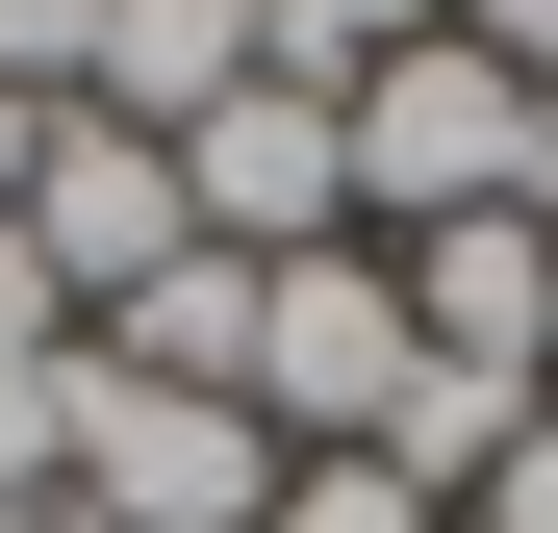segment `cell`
<instances>
[{"label": "cell", "mask_w": 558, "mask_h": 533, "mask_svg": "<svg viewBox=\"0 0 558 533\" xmlns=\"http://www.w3.org/2000/svg\"><path fill=\"white\" fill-rule=\"evenodd\" d=\"M254 533H457V508H432V483H381V458H279V508H254Z\"/></svg>", "instance_id": "11"}, {"label": "cell", "mask_w": 558, "mask_h": 533, "mask_svg": "<svg viewBox=\"0 0 558 533\" xmlns=\"http://www.w3.org/2000/svg\"><path fill=\"white\" fill-rule=\"evenodd\" d=\"M26 254L76 280V330L153 305L178 254H204V229H178V153H153V128H102V102H51V153H26Z\"/></svg>", "instance_id": "5"}, {"label": "cell", "mask_w": 558, "mask_h": 533, "mask_svg": "<svg viewBox=\"0 0 558 533\" xmlns=\"http://www.w3.org/2000/svg\"><path fill=\"white\" fill-rule=\"evenodd\" d=\"M76 355H128V381H204V407H254V254H178L153 305H102Z\"/></svg>", "instance_id": "8"}, {"label": "cell", "mask_w": 558, "mask_h": 533, "mask_svg": "<svg viewBox=\"0 0 558 533\" xmlns=\"http://www.w3.org/2000/svg\"><path fill=\"white\" fill-rule=\"evenodd\" d=\"M407 381H432V330H407V254H381V229L254 280V432H279V458H381Z\"/></svg>", "instance_id": "2"}, {"label": "cell", "mask_w": 558, "mask_h": 533, "mask_svg": "<svg viewBox=\"0 0 558 533\" xmlns=\"http://www.w3.org/2000/svg\"><path fill=\"white\" fill-rule=\"evenodd\" d=\"M51 508H102V533H254V508H279V432L204 407V381L76 355V483H51Z\"/></svg>", "instance_id": "3"}, {"label": "cell", "mask_w": 558, "mask_h": 533, "mask_svg": "<svg viewBox=\"0 0 558 533\" xmlns=\"http://www.w3.org/2000/svg\"><path fill=\"white\" fill-rule=\"evenodd\" d=\"M432 26H457V0H254V51L305 76V102H355V76H381V51H432Z\"/></svg>", "instance_id": "9"}, {"label": "cell", "mask_w": 558, "mask_h": 533, "mask_svg": "<svg viewBox=\"0 0 558 533\" xmlns=\"http://www.w3.org/2000/svg\"><path fill=\"white\" fill-rule=\"evenodd\" d=\"M102 76V0H0V102H76Z\"/></svg>", "instance_id": "12"}, {"label": "cell", "mask_w": 558, "mask_h": 533, "mask_svg": "<svg viewBox=\"0 0 558 533\" xmlns=\"http://www.w3.org/2000/svg\"><path fill=\"white\" fill-rule=\"evenodd\" d=\"M355 229H558V102H533V76H483V51H381V76H355Z\"/></svg>", "instance_id": "1"}, {"label": "cell", "mask_w": 558, "mask_h": 533, "mask_svg": "<svg viewBox=\"0 0 558 533\" xmlns=\"http://www.w3.org/2000/svg\"><path fill=\"white\" fill-rule=\"evenodd\" d=\"M432 381H558V229H407Z\"/></svg>", "instance_id": "6"}, {"label": "cell", "mask_w": 558, "mask_h": 533, "mask_svg": "<svg viewBox=\"0 0 558 533\" xmlns=\"http://www.w3.org/2000/svg\"><path fill=\"white\" fill-rule=\"evenodd\" d=\"M26 153H51V102H0V204H26Z\"/></svg>", "instance_id": "16"}, {"label": "cell", "mask_w": 558, "mask_h": 533, "mask_svg": "<svg viewBox=\"0 0 558 533\" xmlns=\"http://www.w3.org/2000/svg\"><path fill=\"white\" fill-rule=\"evenodd\" d=\"M457 533H558V407H533L508 458H483V508H457Z\"/></svg>", "instance_id": "14"}, {"label": "cell", "mask_w": 558, "mask_h": 533, "mask_svg": "<svg viewBox=\"0 0 558 533\" xmlns=\"http://www.w3.org/2000/svg\"><path fill=\"white\" fill-rule=\"evenodd\" d=\"M0 355H76V280L26 254V204H0Z\"/></svg>", "instance_id": "13"}, {"label": "cell", "mask_w": 558, "mask_h": 533, "mask_svg": "<svg viewBox=\"0 0 558 533\" xmlns=\"http://www.w3.org/2000/svg\"><path fill=\"white\" fill-rule=\"evenodd\" d=\"M76 483V355H0V533Z\"/></svg>", "instance_id": "10"}, {"label": "cell", "mask_w": 558, "mask_h": 533, "mask_svg": "<svg viewBox=\"0 0 558 533\" xmlns=\"http://www.w3.org/2000/svg\"><path fill=\"white\" fill-rule=\"evenodd\" d=\"M254 76H279V51H254V0H102V76H76V102L178 153L204 102H254Z\"/></svg>", "instance_id": "7"}, {"label": "cell", "mask_w": 558, "mask_h": 533, "mask_svg": "<svg viewBox=\"0 0 558 533\" xmlns=\"http://www.w3.org/2000/svg\"><path fill=\"white\" fill-rule=\"evenodd\" d=\"M457 51H483V76H533V102H558V0H457Z\"/></svg>", "instance_id": "15"}, {"label": "cell", "mask_w": 558, "mask_h": 533, "mask_svg": "<svg viewBox=\"0 0 558 533\" xmlns=\"http://www.w3.org/2000/svg\"><path fill=\"white\" fill-rule=\"evenodd\" d=\"M178 229L204 254H355V102H305V76H254V102H204L178 128Z\"/></svg>", "instance_id": "4"}]
</instances>
